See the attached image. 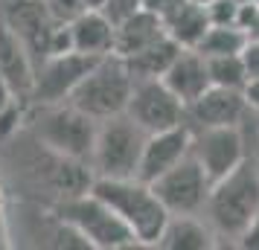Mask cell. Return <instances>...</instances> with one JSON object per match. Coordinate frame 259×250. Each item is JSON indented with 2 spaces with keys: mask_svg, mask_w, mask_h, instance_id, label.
Segmentation results:
<instances>
[{
  "mask_svg": "<svg viewBox=\"0 0 259 250\" xmlns=\"http://www.w3.org/2000/svg\"><path fill=\"white\" fill-rule=\"evenodd\" d=\"M204 215L219 236L236 238L259 218V169L250 157L212 183Z\"/></svg>",
  "mask_w": 259,
  "mask_h": 250,
  "instance_id": "2",
  "label": "cell"
},
{
  "mask_svg": "<svg viewBox=\"0 0 259 250\" xmlns=\"http://www.w3.org/2000/svg\"><path fill=\"white\" fill-rule=\"evenodd\" d=\"M239 6L236 0H215L207 6V15H210V24L212 26H239Z\"/></svg>",
  "mask_w": 259,
  "mask_h": 250,
  "instance_id": "24",
  "label": "cell"
},
{
  "mask_svg": "<svg viewBox=\"0 0 259 250\" xmlns=\"http://www.w3.org/2000/svg\"><path fill=\"white\" fill-rule=\"evenodd\" d=\"M192 155L198 160L207 178L215 183L230 175L239 163L247 160L242 125H219V128H192Z\"/></svg>",
  "mask_w": 259,
  "mask_h": 250,
  "instance_id": "10",
  "label": "cell"
},
{
  "mask_svg": "<svg viewBox=\"0 0 259 250\" xmlns=\"http://www.w3.org/2000/svg\"><path fill=\"white\" fill-rule=\"evenodd\" d=\"M212 230L198 215H169L157 247L163 250H210L212 247Z\"/></svg>",
  "mask_w": 259,
  "mask_h": 250,
  "instance_id": "18",
  "label": "cell"
},
{
  "mask_svg": "<svg viewBox=\"0 0 259 250\" xmlns=\"http://www.w3.org/2000/svg\"><path fill=\"white\" fill-rule=\"evenodd\" d=\"M59 215L61 221L82 238L84 247L122 250V247H134L137 244L131 227L91 189L82 192V195L64 198V204L59 207Z\"/></svg>",
  "mask_w": 259,
  "mask_h": 250,
  "instance_id": "5",
  "label": "cell"
},
{
  "mask_svg": "<svg viewBox=\"0 0 259 250\" xmlns=\"http://www.w3.org/2000/svg\"><path fill=\"white\" fill-rule=\"evenodd\" d=\"M250 111L245 90L233 87H207L204 93L187 108V122L192 128H219V125H242Z\"/></svg>",
  "mask_w": 259,
  "mask_h": 250,
  "instance_id": "13",
  "label": "cell"
},
{
  "mask_svg": "<svg viewBox=\"0 0 259 250\" xmlns=\"http://www.w3.org/2000/svg\"><path fill=\"white\" fill-rule=\"evenodd\" d=\"M70 35H73V49L91 56V59H102L114 53V41H117V24L108 18L102 9H84L70 21Z\"/></svg>",
  "mask_w": 259,
  "mask_h": 250,
  "instance_id": "15",
  "label": "cell"
},
{
  "mask_svg": "<svg viewBox=\"0 0 259 250\" xmlns=\"http://www.w3.org/2000/svg\"><path fill=\"white\" fill-rule=\"evenodd\" d=\"M247 47V32L242 26H210L207 35L201 38L198 49L204 59H212V56H233V53H242Z\"/></svg>",
  "mask_w": 259,
  "mask_h": 250,
  "instance_id": "21",
  "label": "cell"
},
{
  "mask_svg": "<svg viewBox=\"0 0 259 250\" xmlns=\"http://www.w3.org/2000/svg\"><path fill=\"white\" fill-rule=\"evenodd\" d=\"M236 3H256V0H236Z\"/></svg>",
  "mask_w": 259,
  "mask_h": 250,
  "instance_id": "34",
  "label": "cell"
},
{
  "mask_svg": "<svg viewBox=\"0 0 259 250\" xmlns=\"http://www.w3.org/2000/svg\"><path fill=\"white\" fill-rule=\"evenodd\" d=\"M99 59L82 56V53H61V56H47L35 67V79H32V90L29 99L32 105H53V102H67L76 84L82 82L88 70L94 67Z\"/></svg>",
  "mask_w": 259,
  "mask_h": 250,
  "instance_id": "9",
  "label": "cell"
},
{
  "mask_svg": "<svg viewBox=\"0 0 259 250\" xmlns=\"http://www.w3.org/2000/svg\"><path fill=\"white\" fill-rule=\"evenodd\" d=\"M0 76L12 84L18 96L29 99L32 79H35V61L21 38L12 32V26L0 18Z\"/></svg>",
  "mask_w": 259,
  "mask_h": 250,
  "instance_id": "16",
  "label": "cell"
},
{
  "mask_svg": "<svg viewBox=\"0 0 259 250\" xmlns=\"http://www.w3.org/2000/svg\"><path fill=\"white\" fill-rule=\"evenodd\" d=\"M0 18L26 44L35 67L50 56V41L61 21L50 15L44 0H0Z\"/></svg>",
  "mask_w": 259,
  "mask_h": 250,
  "instance_id": "11",
  "label": "cell"
},
{
  "mask_svg": "<svg viewBox=\"0 0 259 250\" xmlns=\"http://www.w3.org/2000/svg\"><path fill=\"white\" fill-rule=\"evenodd\" d=\"M184 3H187V0H143V9L157 15L160 21H166V18H169L172 12H178Z\"/></svg>",
  "mask_w": 259,
  "mask_h": 250,
  "instance_id": "27",
  "label": "cell"
},
{
  "mask_svg": "<svg viewBox=\"0 0 259 250\" xmlns=\"http://www.w3.org/2000/svg\"><path fill=\"white\" fill-rule=\"evenodd\" d=\"M207 67H210V82L215 84V87L245 90V84L250 82L242 53H233V56H212V59H207Z\"/></svg>",
  "mask_w": 259,
  "mask_h": 250,
  "instance_id": "22",
  "label": "cell"
},
{
  "mask_svg": "<svg viewBox=\"0 0 259 250\" xmlns=\"http://www.w3.org/2000/svg\"><path fill=\"white\" fill-rule=\"evenodd\" d=\"M131 90H134V76H131L128 64H125V59L111 53V56H102L88 70V76L76 84L67 102H73L79 111H84L88 117L99 122V119L125 114Z\"/></svg>",
  "mask_w": 259,
  "mask_h": 250,
  "instance_id": "4",
  "label": "cell"
},
{
  "mask_svg": "<svg viewBox=\"0 0 259 250\" xmlns=\"http://www.w3.org/2000/svg\"><path fill=\"white\" fill-rule=\"evenodd\" d=\"M163 82L187 108L192 105L207 87H212L207 59L201 56L198 49H181L178 59L169 64V70L163 73Z\"/></svg>",
  "mask_w": 259,
  "mask_h": 250,
  "instance_id": "14",
  "label": "cell"
},
{
  "mask_svg": "<svg viewBox=\"0 0 259 250\" xmlns=\"http://www.w3.org/2000/svg\"><path fill=\"white\" fill-rule=\"evenodd\" d=\"M47 3L50 15L56 18V21H61V24H70L76 15H82L88 6H84V0H44Z\"/></svg>",
  "mask_w": 259,
  "mask_h": 250,
  "instance_id": "25",
  "label": "cell"
},
{
  "mask_svg": "<svg viewBox=\"0 0 259 250\" xmlns=\"http://www.w3.org/2000/svg\"><path fill=\"white\" fill-rule=\"evenodd\" d=\"M91 192L99 195L131 227L137 244L157 247L160 233L169 221V210L154 195L152 183H146L140 178H96Z\"/></svg>",
  "mask_w": 259,
  "mask_h": 250,
  "instance_id": "1",
  "label": "cell"
},
{
  "mask_svg": "<svg viewBox=\"0 0 259 250\" xmlns=\"http://www.w3.org/2000/svg\"><path fill=\"white\" fill-rule=\"evenodd\" d=\"M26 114H29V108H26L24 96H15L12 102L0 108V143L18 134V128L26 122Z\"/></svg>",
  "mask_w": 259,
  "mask_h": 250,
  "instance_id": "23",
  "label": "cell"
},
{
  "mask_svg": "<svg viewBox=\"0 0 259 250\" xmlns=\"http://www.w3.org/2000/svg\"><path fill=\"white\" fill-rule=\"evenodd\" d=\"M242 59H245L247 76L250 79H259V41H250L247 38V47L242 49Z\"/></svg>",
  "mask_w": 259,
  "mask_h": 250,
  "instance_id": "28",
  "label": "cell"
},
{
  "mask_svg": "<svg viewBox=\"0 0 259 250\" xmlns=\"http://www.w3.org/2000/svg\"><path fill=\"white\" fill-rule=\"evenodd\" d=\"M245 99L253 111H259V79H250V82L245 84Z\"/></svg>",
  "mask_w": 259,
  "mask_h": 250,
  "instance_id": "29",
  "label": "cell"
},
{
  "mask_svg": "<svg viewBox=\"0 0 259 250\" xmlns=\"http://www.w3.org/2000/svg\"><path fill=\"white\" fill-rule=\"evenodd\" d=\"M187 155H192V125L181 122L163 131H154L146 137L140 155V166H137V178L152 183L163 172H169L172 166H178Z\"/></svg>",
  "mask_w": 259,
  "mask_h": 250,
  "instance_id": "12",
  "label": "cell"
},
{
  "mask_svg": "<svg viewBox=\"0 0 259 250\" xmlns=\"http://www.w3.org/2000/svg\"><path fill=\"white\" fill-rule=\"evenodd\" d=\"M149 134L128 117L119 114L111 119H99L96 140L91 152V172L96 178H137L140 155Z\"/></svg>",
  "mask_w": 259,
  "mask_h": 250,
  "instance_id": "6",
  "label": "cell"
},
{
  "mask_svg": "<svg viewBox=\"0 0 259 250\" xmlns=\"http://www.w3.org/2000/svg\"><path fill=\"white\" fill-rule=\"evenodd\" d=\"M125 114L146 134L163 131V128L187 122V105L166 87L163 79H137Z\"/></svg>",
  "mask_w": 259,
  "mask_h": 250,
  "instance_id": "8",
  "label": "cell"
},
{
  "mask_svg": "<svg viewBox=\"0 0 259 250\" xmlns=\"http://www.w3.org/2000/svg\"><path fill=\"white\" fill-rule=\"evenodd\" d=\"M247 38H250V41H259V15H256V21L247 26Z\"/></svg>",
  "mask_w": 259,
  "mask_h": 250,
  "instance_id": "31",
  "label": "cell"
},
{
  "mask_svg": "<svg viewBox=\"0 0 259 250\" xmlns=\"http://www.w3.org/2000/svg\"><path fill=\"white\" fill-rule=\"evenodd\" d=\"M102 3H105V0H84L88 9H102Z\"/></svg>",
  "mask_w": 259,
  "mask_h": 250,
  "instance_id": "32",
  "label": "cell"
},
{
  "mask_svg": "<svg viewBox=\"0 0 259 250\" xmlns=\"http://www.w3.org/2000/svg\"><path fill=\"white\" fill-rule=\"evenodd\" d=\"M96 122L73 102H53V105H35L32 117V131L38 143L47 145L56 157H70V160H91L96 140Z\"/></svg>",
  "mask_w": 259,
  "mask_h": 250,
  "instance_id": "3",
  "label": "cell"
},
{
  "mask_svg": "<svg viewBox=\"0 0 259 250\" xmlns=\"http://www.w3.org/2000/svg\"><path fill=\"white\" fill-rule=\"evenodd\" d=\"M152 189L169 210V215H198L207 207L212 180L207 178V172L195 160V155H187L178 166H172L157 180H152Z\"/></svg>",
  "mask_w": 259,
  "mask_h": 250,
  "instance_id": "7",
  "label": "cell"
},
{
  "mask_svg": "<svg viewBox=\"0 0 259 250\" xmlns=\"http://www.w3.org/2000/svg\"><path fill=\"white\" fill-rule=\"evenodd\" d=\"M15 96H18V93L12 90V84H9L6 79H3V76H0V108L6 105V102H12Z\"/></svg>",
  "mask_w": 259,
  "mask_h": 250,
  "instance_id": "30",
  "label": "cell"
},
{
  "mask_svg": "<svg viewBox=\"0 0 259 250\" xmlns=\"http://www.w3.org/2000/svg\"><path fill=\"white\" fill-rule=\"evenodd\" d=\"M163 35H166V24H163V21H160L157 15L140 9V12H134L131 18H125V21H119V24H117L114 56L128 59V56H134V53L146 49L149 44L160 41Z\"/></svg>",
  "mask_w": 259,
  "mask_h": 250,
  "instance_id": "17",
  "label": "cell"
},
{
  "mask_svg": "<svg viewBox=\"0 0 259 250\" xmlns=\"http://www.w3.org/2000/svg\"><path fill=\"white\" fill-rule=\"evenodd\" d=\"M192 3H198V6H210V3H215V0H192Z\"/></svg>",
  "mask_w": 259,
  "mask_h": 250,
  "instance_id": "33",
  "label": "cell"
},
{
  "mask_svg": "<svg viewBox=\"0 0 259 250\" xmlns=\"http://www.w3.org/2000/svg\"><path fill=\"white\" fill-rule=\"evenodd\" d=\"M181 49H184V47H178L169 35H163L160 41L149 44L146 49L128 56L125 64H128L134 82H137V79H163V73L169 70V64L178 59V53H181Z\"/></svg>",
  "mask_w": 259,
  "mask_h": 250,
  "instance_id": "20",
  "label": "cell"
},
{
  "mask_svg": "<svg viewBox=\"0 0 259 250\" xmlns=\"http://www.w3.org/2000/svg\"><path fill=\"white\" fill-rule=\"evenodd\" d=\"M140 9H143V0H105V3H102V12H105L114 24L131 18L134 12H140Z\"/></svg>",
  "mask_w": 259,
  "mask_h": 250,
  "instance_id": "26",
  "label": "cell"
},
{
  "mask_svg": "<svg viewBox=\"0 0 259 250\" xmlns=\"http://www.w3.org/2000/svg\"><path fill=\"white\" fill-rule=\"evenodd\" d=\"M163 24H166V35L184 49H195L201 44V38L207 35V29L212 26L207 6H198L192 0H187L178 12H172L166 18Z\"/></svg>",
  "mask_w": 259,
  "mask_h": 250,
  "instance_id": "19",
  "label": "cell"
}]
</instances>
